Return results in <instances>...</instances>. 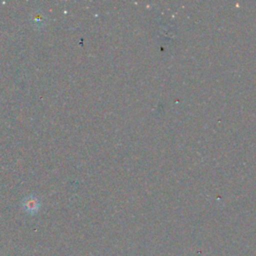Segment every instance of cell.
Returning <instances> with one entry per match:
<instances>
[{"instance_id": "1", "label": "cell", "mask_w": 256, "mask_h": 256, "mask_svg": "<svg viewBox=\"0 0 256 256\" xmlns=\"http://www.w3.org/2000/svg\"><path fill=\"white\" fill-rule=\"evenodd\" d=\"M24 208L27 212L33 214L35 212L38 211V208H39V204H38V201L34 198H30V200H27L25 201V204H24Z\"/></svg>"}]
</instances>
